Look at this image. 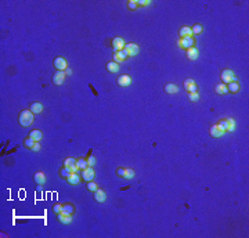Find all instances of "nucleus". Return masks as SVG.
Returning <instances> with one entry per match:
<instances>
[{"mask_svg": "<svg viewBox=\"0 0 249 238\" xmlns=\"http://www.w3.org/2000/svg\"><path fill=\"white\" fill-rule=\"evenodd\" d=\"M18 121H19V125H21V126H24V127L29 126V125H32V122H33V112L32 111H22V112L19 113Z\"/></svg>", "mask_w": 249, "mask_h": 238, "instance_id": "nucleus-1", "label": "nucleus"}, {"mask_svg": "<svg viewBox=\"0 0 249 238\" xmlns=\"http://www.w3.org/2000/svg\"><path fill=\"white\" fill-rule=\"evenodd\" d=\"M221 79H223L224 83H232V82H237V76L234 75V72L231 69H224L221 72Z\"/></svg>", "mask_w": 249, "mask_h": 238, "instance_id": "nucleus-2", "label": "nucleus"}, {"mask_svg": "<svg viewBox=\"0 0 249 238\" xmlns=\"http://www.w3.org/2000/svg\"><path fill=\"white\" fill-rule=\"evenodd\" d=\"M94 176H96V173H94L93 170V166H87L86 169H83L82 170V179L85 180V181H93Z\"/></svg>", "mask_w": 249, "mask_h": 238, "instance_id": "nucleus-3", "label": "nucleus"}, {"mask_svg": "<svg viewBox=\"0 0 249 238\" xmlns=\"http://www.w3.org/2000/svg\"><path fill=\"white\" fill-rule=\"evenodd\" d=\"M194 39L192 36H185V38H181L177 43L179 47H184V49H190V47H194Z\"/></svg>", "mask_w": 249, "mask_h": 238, "instance_id": "nucleus-4", "label": "nucleus"}, {"mask_svg": "<svg viewBox=\"0 0 249 238\" xmlns=\"http://www.w3.org/2000/svg\"><path fill=\"white\" fill-rule=\"evenodd\" d=\"M54 66H55V69H57V71H65V69L68 68V64H66L65 58L57 57L54 60Z\"/></svg>", "mask_w": 249, "mask_h": 238, "instance_id": "nucleus-5", "label": "nucleus"}, {"mask_svg": "<svg viewBox=\"0 0 249 238\" xmlns=\"http://www.w3.org/2000/svg\"><path fill=\"white\" fill-rule=\"evenodd\" d=\"M127 57H129V54L124 51V49L121 50V51H116V53H113V62H116V64L123 62Z\"/></svg>", "mask_w": 249, "mask_h": 238, "instance_id": "nucleus-6", "label": "nucleus"}, {"mask_svg": "<svg viewBox=\"0 0 249 238\" xmlns=\"http://www.w3.org/2000/svg\"><path fill=\"white\" fill-rule=\"evenodd\" d=\"M124 51L130 55H137L138 54V46L134 43H126L124 44Z\"/></svg>", "mask_w": 249, "mask_h": 238, "instance_id": "nucleus-7", "label": "nucleus"}, {"mask_svg": "<svg viewBox=\"0 0 249 238\" xmlns=\"http://www.w3.org/2000/svg\"><path fill=\"white\" fill-rule=\"evenodd\" d=\"M112 49L115 51H121L124 49V40L122 38H113L112 40Z\"/></svg>", "mask_w": 249, "mask_h": 238, "instance_id": "nucleus-8", "label": "nucleus"}, {"mask_svg": "<svg viewBox=\"0 0 249 238\" xmlns=\"http://www.w3.org/2000/svg\"><path fill=\"white\" fill-rule=\"evenodd\" d=\"M184 87L188 93H196V89H198L192 79H185L184 80Z\"/></svg>", "mask_w": 249, "mask_h": 238, "instance_id": "nucleus-9", "label": "nucleus"}, {"mask_svg": "<svg viewBox=\"0 0 249 238\" xmlns=\"http://www.w3.org/2000/svg\"><path fill=\"white\" fill-rule=\"evenodd\" d=\"M130 83H132V79L129 75H121L118 77V85L121 87H127V86H130Z\"/></svg>", "mask_w": 249, "mask_h": 238, "instance_id": "nucleus-10", "label": "nucleus"}, {"mask_svg": "<svg viewBox=\"0 0 249 238\" xmlns=\"http://www.w3.org/2000/svg\"><path fill=\"white\" fill-rule=\"evenodd\" d=\"M65 72L64 71H57L54 73V76H53V82H54V85H61V83L64 82V79H65Z\"/></svg>", "mask_w": 249, "mask_h": 238, "instance_id": "nucleus-11", "label": "nucleus"}, {"mask_svg": "<svg viewBox=\"0 0 249 238\" xmlns=\"http://www.w3.org/2000/svg\"><path fill=\"white\" fill-rule=\"evenodd\" d=\"M57 219H58V221L60 223H62V224H69L72 221V217H71V215H66V213H57Z\"/></svg>", "mask_w": 249, "mask_h": 238, "instance_id": "nucleus-12", "label": "nucleus"}, {"mask_svg": "<svg viewBox=\"0 0 249 238\" xmlns=\"http://www.w3.org/2000/svg\"><path fill=\"white\" fill-rule=\"evenodd\" d=\"M33 180H35L36 184L43 185L44 183H46V176H44V173H42V172H36L35 176H33Z\"/></svg>", "mask_w": 249, "mask_h": 238, "instance_id": "nucleus-13", "label": "nucleus"}, {"mask_svg": "<svg viewBox=\"0 0 249 238\" xmlns=\"http://www.w3.org/2000/svg\"><path fill=\"white\" fill-rule=\"evenodd\" d=\"M66 180H68L69 184L76 185V184H79V181H80V176H79V173H75V172H72Z\"/></svg>", "mask_w": 249, "mask_h": 238, "instance_id": "nucleus-14", "label": "nucleus"}, {"mask_svg": "<svg viewBox=\"0 0 249 238\" xmlns=\"http://www.w3.org/2000/svg\"><path fill=\"white\" fill-rule=\"evenodd\" d=\"M94 199H96L97 202H104L105 199H107V195H105V192L102 190L97 188V190L94 191Z\"/></svg>", "mask_w": 249, "mask_h": 238, "instance_id": "nucleus-15", "label": "nucleus"}, {"mask_svg": "<svg viewBox=\"0 0 249 238\" xmlns=\"http://www.w3.org/2000/svg\"><path fill=\"white\" fill-rule=\"evenodd\" d=\"M187 58L188 60H196V58H198V50H196L195 47L187 49Z\"/></svg>", "mask_w": 249, "mask_h": 238, "instance_id": "nucleus-16", "label": "nucleus"}, {"mask_svg": "<svg viewBox=\"0 0 249 238\" xmlns=\"http://www.w3.org/2000/svg\"><path fill=\"white\" fill-rule=\"evenodd\" d=\"M180 38H185V36H192V30L190 26H181L179 30Z\"/></svg>", "mask_w": 249, "mask_h": 238, "instance_id": "nucleus-17", "label": "nucleus"}, {"mask_svg": "<svg viewBox=\"0 0 249 238\" xmlns=\"http://www.w3.org/2000/svg\"><path fill=\"white\" fill-rule=\"evenodd\" d=\"M223 134H224V132H221V130L219 129L217 125H213V126L210 127V136H213V137H221Z\"/></svg>", "mask_w": 249, "mask_h": 238, "instance_id": "nucleus-18", "label": "nucleus"}, {"mask_svg": "<svg viewBox=\"0 0 249 238\" xmlns=\"http://www.w3.org/2000/svg\"><path fill=\"white\" fill-rule=\"evenodd\" d=\"M107 69H108V72H111V73H116V72H119V64L111 61V62L107 64Z\"/></svg>", "mask_w": 249, "mask_h": 238, "instance_id": "nucleus-19", "label": "nucleus"}, {"mask_svg": "<svg viewBox=\"0 0 249 238\" xmlns=\"http://www.w3.org/2000/svg\"><path fill=\"white\" fill-rule=\"evenodd\" d=\"M29 111H32L33 113H40L42 111H43V105H42L40 102H32Z\"/></svg>", "mask_w": 249, "mask_h": 238, "instance_id": "nucleus-20", "label": "nucleus"}, {"mask_svg": "<svg viewBox=\"0 0 249 238\" xmlns=\"http://www.w3.org/2000/svg\"><path fill=\"white\" fill-rule=\"evenodd\" d=\"M165 91L169 94H174L179 91V87H177L176 85H173V83H168V85L165 86Z\"/></svg>", "mask_w": 249, "mask_h": 238, "instance_id": "nucleus-21", "label": "nucleus"}, {"mask_svg": "<svg viewBox=\"0 0 249 238\" xmlns=\"http://www.w3.org/2000/svg\"><path fill=\"white\" fill-rule=\"evenodd\" d=\"M29 137L35 141H40L42 137H43V134H42L40 130H32V132L29 133Z\"/></svg>", "mask_w": 249, "mask_h": 238, "instance_id": "nucleus-22", "label": "nucleus"}, {"mask_svg": "<svg viewBox=\"0 0 249 238\" xmlns=\"http://www.w3.org/2000/svg\"><path fill=\"white\" fill-rule=\"evenodd\" d=\"M215 91H216L217 94H226L228 90H227V86L224 85V83H220V85H216Z\"/></svg>", "mask_w": 249, "mask_h": 238, "instance_id": "nucleus-23", "label": "nucleus"}, {"mask_svg": "<svg viewBox=\"0 0 249 238\" xmlns=\"http://www.w3.org/2000/svg\"><path fill=\"white\" fill-rule=\"evenodd\" d=\"M227 90L231 91V93H237V91L239 90V85H238V82L228 83V86H227Z\"/></svg>", "mask_w": 249, "mask_h": 238, "instance_id": "nucleus-24", "label": "nucleus"}, {"mask_svg": "<svg viewBox=\"0 0 249 238\" xmlns=\"http://www.w3.org/2000/svg\"><path fill=\"white\" fill-rule=\"evenodd\" d=\"M73 205H71V204H65V205H62V213H66V215H72L73 213Z\"/></svg>", "mask_w": 249, "mask_h": 238, "instance_id": "nucleus-25", "label": "nucleus"}, {"mask_svg": "<svg viewBox=\"0 0 249 238\" xmlns=\"http://www.w3.org/2000/svg\"><path fill=\"white\" fill-rule=\"evenodd\" d=\"M227 132H232L235 130V121L232 118H227Z\"/></svg>", "mask_w": 249, "mask_h": 238, "instance_id": "nucleus-26", "label": "nucleus"}, {"mask_svg": "<svg viewBox=\"0 0 249 238\" xmlns=\"http://www.w3.org/2000/svg\"><path fill=\"white\" fill-rule=\"evenodd\" d=\"M72 173V169H71V166H64L62 169H61V176L62 177H65V179H68L69 177V174Z\"/></svg>", "mask_w": 249, "mask_h": 238, "instance_id": "nucleus-27", "label": "nucleus"}, {"mask_svg": "<svg viewBox=\"0 0 249 238\" xmlns=\"http://www.w3.org/2000/svg\"><path fill=\"white\" fill-rule=\"evenodd\" d=\"M76 166L80 169V170H83V169H86L89 166V163H87V161L86 159H77L76 161Z\"/></svg>", "mask_w": 249, "mask_h": 238, "instance_id": "nucleus-28", "label": "nucleus"}, {"mask_svg": "<svg viewBox=\"0 0 249 238\" xmlns=\"http://www.w3.org/2000/svg\"><path fill=\"white\" fill-rule=\"evenodd\" d=\"M191 30H192V35H194V33H195V35H199V33L204 30V28H202L201 24H195L192 28H191Z\"/></svg>", "mask_w": 249, "mask_h": 238, "instance_id": "nucleus-29", "label": "nucleus"}, {"mask_svg": "<svg viewBox=\"0 0 249 238\" xmlns=\"http://www.w3.org/2000/svg\"><path fill=\"white\" fill-rule=\"evenodd\" d=\"M217 127L221 130V132L226 133L227 132V121H226V119H221V121L217 123Z\"/></svg>", "mask_w": 249, "mask_h": 238, "instance_id": "nucleus-30", "label": "nucleus"}, {"mask_svg": "<svg viewBox=\"0 0 249 238\" xmlns=\"http://www.w3.org/2000/svg\"><path fill=\"white\" fill-rule=\"evenodd\" d=\"M124 179H133L134 177V170H132V169H124V174H123Z\"/></svg>", "mask_w": 249, "mask_h": 238, "instance_id": "nucleus-31", "label": "nucleus"}, {"mask_svg": "<svg viewBox=\"0 0 249 238\" xmlns=\"http://www.w3.org/2000/svg\"><path fill=\"white\" fill-rule=\"evenodd\" d=\"M35 143H36L35 140H32V138H30V137H28V138H25V141H24V145H25V147H28V148H30V149H32V147L35 145Z\"/></svg>", "mask_w": 249, "mask_h": 238, "instance_id": "nucleus-32", "label": "nucleus"}, {"mask_svg": "<svg viewBox=\"0 0 249 238\" xmlns=\"http://www.w3.org/2000/svg\"><path fill=\"white\" fill-rule=\"evenodd\" d=\"M73 165H76V159L75 158H66L64 161V166H73Z\"/></svg>", "mask_w": 249, "mask_h": 238, "instance_id": "nucleus-33", "label": "nucleus"}, {"mask_svg": "<svg viewBox=\"0 0 249 238\" xmlns=\"http://www.w3.org/2000/svg\"><path fill=\"white\" fill-rule=\"evenodd\" d=\"M137 0H129L127 2V7H129V10H136L137 8Z\"/></svg>", "mask_w": 249, "mask_h": 238, "instance_id": "nucleus-34", "label": "nucleus"}, {"mask_svg": "<svg viewBox=\"0 0 249 238\" xmlns=\"http://www.w3.org/2000/svg\"><path fill=\"white\" fill-rule=\"evenodd\" d=\"M97 188H98V187H97V184H96L94 181H89V183H87V190H89V191H93V192H94Z\"/></svg>", "mask_w": 249, "mask_h": 238, "instance_id": "nucleus-35", "label": "nucleus"}, {"mask_svg": "<svg viewBox=\"0 0 249 238\" xmlns=\"http://www.w3.org/2000/svg\"><path fill=\"white\" fill-rule=\"evenodd\" d=\"M188 98H190V101H198L199 96L198 93H188Z\"/></svg>", "mask_w": 249, "mask_h": 238, "instance_id": "nucleus-36", "label": "nucleus"}, {"mask_svg": "<svg viewBox=\"0 0 249 238\" xmlns=\"http://www.w3.org/2000/svg\"><path fill=\"white\" fill-rule=\"evenodd\" d=\"M87 163H89V166H94V165H96V157H94V155H89Z\"/></svg>", "mask_w": 249, "mask_h": 238, "instance_id": "nucleus-37", "label": "nucleus"}, {"mask_svg": "<svg viewBox=\"0 0 249 238\" xmlns=\"http://www.w3.org/2000/svg\"><path fill=\"white\" fill-rule=\"evenodd\" d=\"M53 210H54V213H61V212H62V205H60V204L54 205Z\"/></svg>", "mask_w": 249, "mask_h": 238, "instance_id": "nucleus-38", "label": "nucleus"}, {"mask_svg": "<svg viewBox=\"0 0 249 238\" xmlns=\"http://www.w3.org/2000/svg\"><path fill=\"white\" fill-rule=\"evenodd\" d=\"M137 4L138 6H149L151 2H148V0H137Z\"/></svg>", "mask_w": 249, "mask_h": 238, "instance_id": "nucleus-39", "label": "nucleus"}, {"mask_svg": "<svg viewBox=\"0 0 249 238\" xmlns=\"http://www.w3.org/2000/svg\"><path fill=\"white\" fill-rule=\"evenodd\" d=\"M116 174H118L119 177H123V174H124V169H123V168H118V170H116Z\"/></svg>", "mask_w": 249, "mask_h": 238, "instance_id": "nucleus-40", "label": "nucleus"}, {"mask_svg": "<svg viewBox=\"0 0 249 238\" xmlns=\"http://www.w3.org/2000/svg\"><path fill=\"white\" fill-rule=\"evenodd\" d=\"M39 149H40V144H39V141H36V143H35V145H33L32 147V151H39Z\"/></svg>", "mask_w": 249, "mask_h": 238, "instance_id": "nucleus-41", "label": "nucleus"}, {"mask_svg": "<svg viewBox=\"0 0 249 238\" xmlns=\"http://www.w3.org/2000/svg\"><path fill=\"white\" fill-rule=\"evenodd\" d=\"M64 72H65V75H71V73H72V69H71V68H66Z\"/></svg>", "mask_w": 249, "mask_h": 238, "instance_id": "nucleus-42", "label": "nucleus"}]
</instances>
